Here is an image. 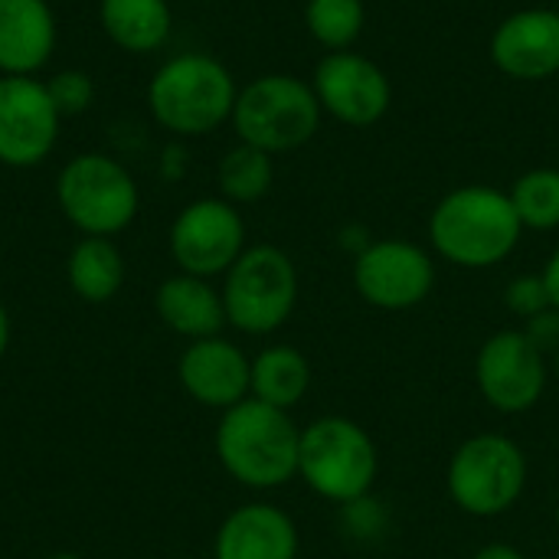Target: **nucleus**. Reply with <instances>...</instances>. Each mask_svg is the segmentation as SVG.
<instances>
[{"instance_id": "obj_1", "label": "nucleus", "mask_w": 559, "mask_h": 559, "mask_svg": "<svg viewBox=\"0 0 559 559\" xmlns=\"http://www.w3.org/2000/svg\"><path fill=\"white\" fill-rule=\"evenodd\" d=\"M524 226L511 197L498 187L468 183L445 193L429 216L432 252L455 269H495L521 242Z\"/></svg>"}, {"instance_id": "obj_2", "label": "nucleus", "mask_w": 559, "mask_h": 559, "mask_svg": "<svg viewBox=\"0 0 559 559\" xmlns=\"http://www.w3.org/2000/svg\"><path fill=\"white\" fill-rule=\"evenodd\" d=\"M301 429L292 413L259 400H242L216 426V459L223 472L252 491H275L298 478Z\"/></svg>"}, {"instance_id": "obj_3", "label": "nucleus", "mask_w": 559, "mask_h": 559, "mask_svg": "<svg viewBox=\"0 0 559 559\" xmlns=\"http://www.w3.org/2000/svg\"><path fill=\"white\" fill-rule=\"evenodd\" d=\"M298 478L321 501L347 508L370 498L380 478V449L360 423L347 416H321L301 429Z\"/></svg>"}, {"instance_id": "obj_4", "label": "nucleus", "mask_w": 559, "mask_h": 559, "mask_svg": "<svg viewBox=\"0 0 559 559\" xmlns=\"http://www.w3.org/2000/svg\"><path fill=\"white\" fill-rule=\"evenodd\" d=\"M527 478L531 462L511 436L478 432L452 452L445 491L462 514L495 521L518 508L527 491Z\"/></svg>"}, {"instance_id": "obj_5", "label": "nucleus", "mask_w": 559, "mask_h": 559, "mask_svg": "<svg viewBox=\"0 0 559 559\" xmlns=\"http://www.w3.org/2000/svg\"><path fill=\"white\" fill-rule=\"evenodd\" d=\"M236 95V82L219 59L183 52L157 69L147 88V105L160 128L197 138L233 118Z\"/></svg>"}, {"instance_id": "obj_6", "label": "nucleus", "mask_w": 559, "mask_h": 559, "mask_svg": "<svg viewBox=\"0 0 559 559\" xmlns=\"http://www.w3.org/2000/svg\"><path fill=\"white\" fill-rule=\"evenodd\" d=\"M321 115V102L308 82L272 72L252 79L236 95L233 128L242 144H252L265 154H285L318 134Z\"/></svg>"}, {"instance_id": "obj_7", "label": "nucleus", "mask_w": 559, "mask_h": 559, "mask_svg": "<svg viewBox=\"0 0 559 559\" xmlns=\"http://www.w3.org/2000/svg\"><path fill=\"white\" fill-rule=\"evenodd\" d=\"M226 324L242 334H275L298 305V269L278 246H249L223 282Z\"/></svg>"}, {"instance_id": "obj_8", "label": "nucleus", "mask_w": 559, "mask_h": 559, "mask_svg": "<svg viewBox=\"0 0 559 559\" xmlns=\"http://www.w3.org/2000/svg\"><path fill=\"white\" fill-rule=\"evenodd\" d=\"M56 197L66 219L85 236L108 239L138 213V187L131 174L105 154H82L69 160L59 174Z\"/></svg>"}, {"instance_id": "obj_9", "label": "nucleus", "mask_w": 559, "mask_h": 559, "mask_svg": "<svg viewBox=\"0 0 559 559\" xmlns=\"http://www.w3.org/2000/svg\"><path fill=\"white\" fill-rule=\"evenodd\" d=\"M550 357L540 354L521 328L491 334L475 357V386L501 416L531 413L550 383Z\"/></svg>"}, {"instance_id": "obj_10", "label": "nucleus", "mask_w": 559, "mask_h": 559, "mask_svg": "<svg viewBox=\"0 0 559 559\" xmlns=\"http://www.w3.org/2000/svg\"><path fill=\"white\" fill-rule=\"evenodd\" d=\"M354 288L377 311L419 308L436 288L432 255L409 239H373L354 255Z\"/></svg>"}, {"instance_id": "obj_11", "label": "nucleus", "mask_w": 559, "mask_h": 559, "mask_svg": "<svg viewBox=\"0 0 559 559\" xmlns=\"http://www.w3.org/2000/svg\"><path fill=\"white\" fill-rule=\"evenodd\" d=\"M242 252L246 223L229 200H197L170 226V255L187 275H226Z\"/></svg>"}, {"instance_id": "obj_12", "label": "nucleus", "mask_w": 559, "mask_h": 559, "mask_svg": "<svg viewBox=\"0 0 559 559\" xmlns=\"http://www.w3.org/2000/svg\"><path fill=\"white\" fill-rule=\"evenodd\" d=\"M311 88L321 102V111H328L347 128L377 124L393 102V85L386 72L354 49L328 52L314 66Z\"/></svg>"}, {"instance_id": "obj_13", "label": "nucleus", "mask_w": 559, "mask_h": 559, "mask_svg": "<svg viewBox=\"0 0 559 559\" xmlns=\"http://www.w3.org/2000/svg\"><path fill=\"white\" fill-rule=\"evenodd\" d=\"M59 134V111L43 82L29 75L0 79V164L36 167Z\"/></svg>"}, {"instance_id": "obj_14", "label": "nucleus", "mask_w": 559, "mask_h": 559, "mask_svg": "<svg viewBox=\"0 0 559 559\" xmlns=\"http://www.w3.org/2000/svg\"><path fill=\"white\" fill-rule=\"evenodd\" d=\"M491 62L514 82H547L559 75V13L531 7L504 16L491 36Z\"/></svg>"}, {"instance_id": "obj_15", "label": "nucleus", "mask_w": 559, "mask_h": 559, "mask_svg": "<svg viewBox=\"0 0 559 559\" xmlns=\"http://www.w3.org/2000/svg\"><path fill=\"white\" fill-rule=\"evenodd\" d=\"M180 386L190 400L206 409H233L236 403L249 400L252 383V360L226 337H203L190 341L177 364Z\"/></svg>"}, {"instance_id": "obj_16", "label": "nucleus", "mask_w": 559, "mask_h": 559, "mask_svg": "<svg viewBox=\"0 0 559 559\" xmlns=\"http://www.w3.org/2000/svg\"><path fill=\"white\" fill-rule=\"evenodd\" d=\"M298 524L265 501L236 508L213 540V559H298Z\"/></svg>"}, {"instance_id": "obj_17", "label": "nucleus", "mask_w": 559, "mask_h": 559, "mask_svg": "<svg viewBox=\"0 0 559 559\" xmlns=\"http://www.w3.org/2000/svg\"><path fill=\"white\" fill-rule=\"evenodd\" d=\"M56 23L46 0H0V72L33 75L52 56Z\"/></svg>"}, {"instance_id": "obj_18", "label": "nucleus", "mask_w": 559, "mask_h": 559, "mask_svg": "<svg viewBox=\"0 0 559 559\" xmlns=\"http://www.w3.org/2000/svg\"><path fill=\"white\" fill-rule=\"evenodd\" d=\"M154 305L160 321L187 341L219 337V331L226 328L223 295L210 285V278L180 272L157 288Z\"/></svg>"}, {"instance_id": "obj_19", "label": "nucleus", "mask_w": 559, "mask_h": 559, "mask_svg": "<svg viewBox=\"0 0 559 559\" xmlns=\"http://www.w3.org/2000/svg\"><path fill=\"white\" fill-rule=\"evenodd\" d=\"M311 390V364L292 344H272L259 357H252V383L249 396L269 403L275 409L292 413Z\"/></svg>"}, {"instance_id": "obj_20", "label": "nucleus", "mask_w": 559, "mask_h": 559, "mask_svg": "<svg viewBox=\"0 0 559 559\" xmlns=\"http://www.w3.org/2000/svg\"><path fill=\"white\" fill-rule=\"evenodd\" d=\"M98 13L108 39L128 52H154L170 36L167 0H102Z\"/></svg>"}, {"instance_id": "obj_21", "label": "nucleus", "mask_w": 559, "mask_h": 559, "mask_svg": "<svg viewBox=\"0 0 559 559\" xmlns=\"http://www.w3.org/2000/svg\"><path fill=\"white\" fill-rule=\"evenodd\" d=\"M66 275L72 292L88 301V305H102L111 301L121 285H124V259L118 252V246L105 236H85L66 262Z\"/></svg>"}, {"instance_id": "obj_22", "label": "nucleus", "mask_w": 559, "mask_h": 559, "mask_svg": "<svg viewBox=\"0 0 559 559\" xmlns=\"http://www.w3.org/2000/svg\"><path fill=\"white\" fill-rule=\"evenodd\" d=\"M272 177H275L272 154L242 141L233 151H226V157L219 160V190H223V200L229 203L262 200L272 187Z\"/></svg>"}, {"instance_id": "obj_23", "label": "nucleus", "mask_w": 559, "mask_h": 559, "mask_svg": "<svg viewBox=\"0 0 559 559\" xmlns=\"http://www.w3.org/2000/svg\"><path fill=\"white\" fill-rule=\"evenodd\" d=\"M511 203L518 210V219L524 229L550 233L559 229V170L557 167H537L518 177L511 187Z\"/></svg>"}, {"instance_id": "obj_24", "label": "nucleus", "mask_w": 559, "mask_h": 559, "mask_svg": "<svg viewBox=\"0 0 559 559\" xmlns=\"http://www.w3.org/2000/svg\"><path fill=\"white\" fill-rule=\"evenodd\" d=\"M308 33L331 52L350 49L367 23L364 0H308L305 7Z\"/></svg>"}, {"instance_id": "obj_25", "label": "nucleus", "mask_w": 559, "mask_h": 559, "mask_svg": "<svg viewBox=\"0 0 559 559\" xmlns=\"http://www.w3.org/2000/svg\"><path fill=\"white\" fill-rule=\"evenodd\" d=\"M504 308L521 321H531L540 311L554 308L544 275H518V278H511L508 288H504Z\"/></svg>"}, {"instance_id": "obj_26", "label": "nucleus", "mask_w": 559, "mask_h": 559, "mask_svg": "<svg viewBox=\"0 0 559 559\" xmlns=\"http://www.w3.org/2000/svg\"><path fill=\"white\" fill-rule=\"evenodd\" d=\"M46 92H49V98H52L59 118H62V115H79V111H85L88 102H92V95H95V85H92V79H88L85 72L66 69V72H59V75H52V79L46 82Z\"/></svg>"}, {"instance_id": "obj_27", "label": "nucleus", "mask_w": 559, "mask_h": 559, "mask_svg": "<svg viewBox=\"0 0 559 559\" xmlns=\"http://www.w3.org/2000/svg\"><path fill=\"white\" fill-rule=\"evenodd\" d=\"M521 331L531 337V344H534L540 354L554 357V354L559 350V311L557 308H547V311H540L537 318L524 321V328H521Z\"/></svg>"}, {"instance_id": "obj_28", "label": "nucleus", "mask_w": 559, "mask_h": 559, "mask_svg": "<svg viewBox=\"0 0 559 559\" xmlns=\"http://www.w3.org/2000/svg\"><path fill=\"white\" fill-rule=\"evenodd\" d=\"M544 282H547V292H550V305L559 311V249L547 259V265H544Z\"/></svg>"}, {"instance_id": "obj_29", "label": "nucleus", "mask_w": 559, "mask_h": 559, "mask_svg": "<svg viewBox=\"0 0 559 559\" xmlns=\"http://www.w3.org/2000/svg\"><path fill=\"white\" fill-rule=\"evenodd\" d=\"M472 559H527L518 547L511 544H485L481 550H475Z\"/></svg>"}, {"instance_id": "obj_30", "label": "nucleus", "mask_w": 559, "mask_h": 559, "mask_svg": "<svg viewBox=\"0 0 559 559\" xmlns=\"http://www.w3.org/2000/svg\"><path fill=\"white\" fill-rule=\"evenodd\" d=\"M7 344H10V318H7V308L0 305V357L7 354Z\"/></svg>"}, {"instance_id": "obj_31", "label": "nucleus", "mask_w": 559, "mask_h": 559, "mask_svg": "<svg viewBox=\"0 0 559 559\" xmlns=\"http://www.w3.org/2000/svg\"><path fill=\"white\" fill-rule=\"evenodd\" d=\"M550 373H554V377L559 380V350L554 354V357H550Z\"/></svg>"}, {"instance_id": "obj_32", "label": "nucleus", "mask_w": 559, "mask_h": 559, "mask_svg": "<svg viewBox=\"0 0 559 559\" xmlns=\"http://www.w3.org/2000/svg\"><path fill=\"white\" fill-rule=\"evenodd\" d=\"M49 559H79V557H75V554H52Z\"/></svg>"}, {"instance_id": "obj_33", "label": "nucleus", "mask_w": 559, "mask_h": 559, "mask_svg": "<svg viewBox=\"0 0 559 559\" xmlns=\"http://www.w3.org/2000/svg\"><path fill=\"white\" fill-rule=\"evenodd\" d=\"M554 524H557V534H559V501H557V511H554Z\"/></svg>"}]
</instances>
